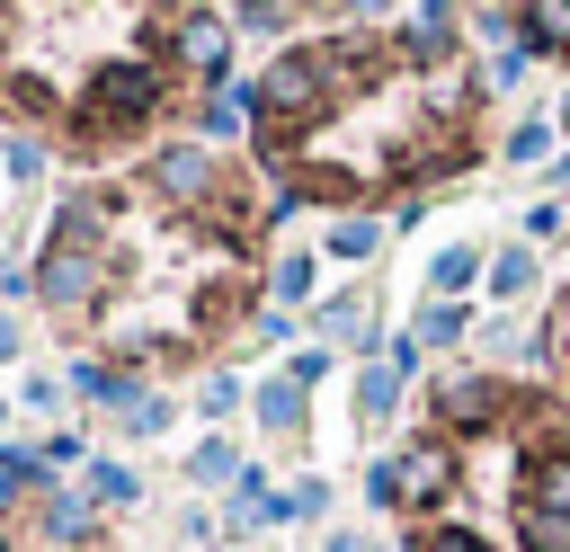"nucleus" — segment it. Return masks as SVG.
<instances>
[{
	"label": "nucleus",
	"mask_w": 570,
	"mask_h": 552,
	"mask_svg": "<svg viewBox=\"0 0 570 552\" xmlns=\"http://www.w3.org/2000/svg\"><path fill=\"white\" fill-rule=\"evenodd\" d=\"M80 142H107V134H134V125H151L160 116V71L151 62H107L89 89H80Z\"/></svg>",
	"instance_id": "obj_1"
},
{
	"label": "nucleus",
	"mask_w": 570,
	"mask_h": 552,
	"mask_svg": "<svg viewBox=\"0 0 570 552\" xmlns=\"http://www.w3.org/2000/svg\"><path fill=\"white\" fill-rule=\"evenodd\" d=\"M321 89H330V80H321V53H285V62L249 89V107L267 116V134H285V125H303V116L321 107Z\"/></svg>",
	"instance_id": "obj_2"
},
{
	"label": "nucleus",
	"mask_w": 570,
	"mask_h": 552,
	"mask_svg": "<svg viewBox=\"0 0 570 552\" xmlns=\"http://www.w3.org/2000/svg\"><path fill=\"white\" fill-rule=\"evenodd\" d=\"M383 481H392V507H428V499L454 481V454H445L436 436H419V445H401V454L383 463Z\"/></svg>",
	"instance_id": "obj_3"
},
{
	"label": "nucleus",
	"mask_w": 570,
	"mask_h": 552,
	"mask_svg": "<svg viewBox=\"0 0 570 552\" xmlns=\"http://www.w3.org/2000/svg\"><path fill=\"white\" fill-rule=\"evenodd\" d=\"M436 418H445V427H490V418H499V392H490L481 374H454V383L436 392Z\"/></svg>",
	"instance_id": "obj_4"
},
{
	"label": "nucleus",
	"mask_w": 570,
	"mask_h": 552,
	"mask_svg": "<svg viewBox=\"0 0 570 552\" xmlns=\"http://www.w3.org/2000/svg\"><path fill=\"white\" fill-rule=\"evenodd\" d=\"M169 36H178V62H196V71H223V18H205V9H187V18H169Z\"/></svg>",
	"instance_id": "obj_5"
},
{
	"label": "nucleus",
	"mask_w": 570,
	"mask_h": 552,
	"mask_svg": "<svg viewBox=\"0 0 570 552\" xmlns=\"http://www.w3.org/2000/svg\"><path fill=\"white\" fill-rule=\"evenodd\" d=\"M517 36H525L534 53H570V0H534V9H517Z\"/></svg>",
	"instance_id": "obj_6"
},
{
	"label": "nucleus",
	"mask_w": 570,
	"mask_h": 552,
	"mask_svg": "<svg viewBox=\"0 0 570 552\" xmlns=\"http://www.w3.org/2000/svg\"><path fill=\"white\" fill-rule=\"evenodd\" d=\"M160 187H169L178 205H196V196L214 187V160H205L196 142H187V151H160Z\"/></svg>",
	"instance_id": "obj_7"
},
{
	"label": "nucleus",
	"mask_w": 570,
	"mask_h": 552,
	"mask_svg": "<svg viewBox=\"0 0 570 552\" xmlns=\"http://www.w3.org/2000/svg\"><path fill=\"white\" fill-rule=\"evenodd\" d=\"M517 534H525V552H570V507H534V499H525Z\"/></svg>",
	"instance_id": "obj_8"
},
{
	"label": "nucleus",
	"mask_w": 570,
	"mask_h": 552,
	"mask_svg": "<svg viewBox=\"0 0 570 552\" xmlns=\"http://www.w3.org/2000/svg\"><path fill=\"white\" fill-rule=\"evenodd\" d=\"M410 53H419V62H445V53H454V18H445V9H419V18H410Z\"/></svg>",
	"instance_id": "obj_9"
},
{
	"label": "nucleus",
	"mask_w": 570,
	"mask_h": 552,
	"mask_svg": "<svg viewBox=\"0 0 570 552\" xmlns=\"http://www.w3.org/2000/svg\"><path fill=\"white\" fill-rule=\"evenodd\" d=\"M463 329H472V321H463V303H454V294H436V303L419 312V338H428V347H454Z\"/></svg>",
	"instance_id": "obj_10"
},
{
	"label": "nucleus",
	"mask_w": 570,
	"mask_h": 552,
	"mask_svg": "<svg viewBox=\"0 0 570 552\" xmlns=\"http://www.w3.org/2000/svg\"><path fill=\"white\" fill-rule=\"evenodd\" d=\"M258 418H267V427H294V418H303V383H294V374L267 383V392H258Z\"/></svg>",
	"instance_id": "obj_11"
},
{
	"label": "nucleus",
	"mask_w": 570,
	"mask_h": 552,
	"mask_svg": "<svg viewBox=\"0 0 570 552\" xmlns=\"http://www.w3.org/2000/svg\"><path fill=\"white\" fill-rule=\"evenodd\" d=\"M534 507H570V454H543V472H534Z\"/></svg>",
	"instance_id": "obj_12"
},
{
	"label": "nucleus",
	"mask_w": 570,
	"mask_h": 552,
	"mask_svg": "<svg viewBox=\"0 0 570 552\" xmlns=\"http://www.w3.org/2000/svg\"><path fill=\"white\" fill-rule=\"evenodd\" d=\"M472 267H481V249H445V258H436V294H454V285H472Z\"/></svg>",
	"instance_id": "obj_13"
},
{
	"label": "nucleus",
	"mask_w": 570,
	"mask_h": 552,
	"mask_svg": "<svg viewBox=\"0 0 570 552\" xmlns=\"http://www.w3.org/2000/svg\"><path fill=\"white\" fill-rule=\"evenodd\" d=\"M490 285H499V294H525V285H534V258H525V249H508V258L490 267Z\"/></svg>",
	"instance_id": "obj_14"
},
{
	"label": "nucleus",
	"mask_w": 570,
	"mask_h": 552,
	"mask_svg": "<svg viewBox=\"0 0 570 552\" xmlns=\"http://www.w3.org/2000/svg\"><path fill=\"white\" fill-rule=\"evenodd\" d=\"M365 249H374V223H338L330 231V258H365Z\"/></svg>",
	"instance_id": "obj_15"
},
{
	"label": "nucleus",
	"mask_w": 570,
	"mask_h": 552,
	"mask_svg": "<svg viewBox=\"0 0 570 552\" xmlns=\"http://www.w3.org/2000/svg\"><path fill=\"white\" fill-rule=\"evenodd\" d=\"M356 392H365V410H392V392H401V365H374Z\"/></svg>",
	"instance_id": "obj_16"
},
{
	"label": "nucleus",
	"mask_w": 570,
	"mask_h": 552,
	"mask_svg": "<svg viewBox=\"0 0 570 552\" xmlns=\"http://www.w3.org/2000/svg\"><path fill=\"white\" fill-rule=\"evenodd\" d=\"M508 151H517V160H543V151H552V134H543V125H517V134H508Z\"/></svg>",
	"instance_id": "obj_17"
},
{
	"label": "nucleus",
	"mask_w": 570,
	"mask_h": 552,
	"mask_svg": "<svg viewBox=\"0 0 570 552\" xmlns=\"http://www.w3.org/2000/svg\"><path fill=\"white\" fill-rule=\"evenodd\" d=\"M356 321H365V303H356V294H338V303H321V329H356Z\"/></svg>",
	"instance_id": "obj_18"
},
{
	"label": "nucleus",
	"mask_w": 570,
	"mask_h": 552,
	"mask_svg": "<svg viewBox=\"0 0 570 552\" xmlns=\"http://www.w3.org/2000/svg\"><path fill=\"white\" fill-rule=\"evenodd\" d=\"M410 552H481V543H472V534H454V525H445V534H419V543H410Z\"/></svg>",
	"instance_id": "obj_19"
},
{
	"label": "nucleus",
	"mask_w": 570,
	"mask_h": 552,
	"mask_svg": "<svg viewBox=\"0 0 570 552\" xmlns=\"http://www.w3.org/2000/svg\"><path fill=\"white\" fill-rule=\"evenodd\" d=\"M18 490H27V463H18V454H0V507H9Z\"/></svg>",
	"instance_id": "obj_20"
},
{
	"label": "nucleus",
	"mask_w": 570,
	"mask_h": 552,
	"mask_svg": "<svg viewBox=\"0 0 570 552\" xmlns=\"http://www.w3.org/2000/svg\"><path fill=\"white\" fill-rule=\"evenodd\" d=\"M9 347H18V329H9V321H0V356H9Z\"/></svg>",
	"instance_id": "obj_21"
},
{
	"label": "nucleus",
	"mask_w": 570,
	"mask_h": 552,
	"mask_svg": "<svg viewBox=\"0 0 570 552\" xmlns=\"http://www.w3.org/2000/svg\"><path fill=\"white\" fill-rule=\"evenodd\" d=\"M561 125H570V98H561Z\"/></svg>",
	"instance_id": "obj_22"
},
{
	"label": "nucleus",
	"mask_w": 570,
	"mask_h": 552,
	"mask_svg": "<svg viewBox=\"0 0 570 552\" xmlns=\"http://www.w3.org/2000/svg\"><path fill=\"white\" fill-rule=\"evenodd\" d=\"M0 552H18V543H9V534H0Z\"/></svg>",
	"instance_id": "obj_23"
}]
</instances>
